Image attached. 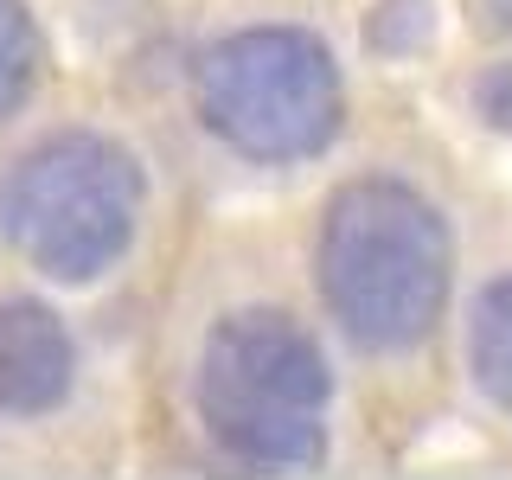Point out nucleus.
<instances>
[{
	"mask_svg": "<svg viewBox=\"0 0 512 480\" xmlns=\"http://www.w3.org/2000/svg\"><path fill=\"white\" fill-rule=\"evenodd\" d=\"M320 295L365 352H410L448 301V224L397 180H352L320 218Z\"/></svg>",
	"mask_w": 512,
	"mask_h": 480,
	"instance_id": "1",
	"label": "nucleus"
},
{
	"mask_svg": "<svg viewBox=\"0 0 512 480\" xmlns=\"http://www.w3.org/2000/svg\"><path fill=\"white\" fill-rule=\"evenodd\" d=\"M327 359L276 308L224 314L199 359V416L244 468L301 474L327 455Z\"/></svg>",
	"mask_w": 512,
	"mask_h": 480,
	"instance_id": "2",
	"label": "nucleus"
},
{
	"mask_svg": "<svg viewBox=\"0 0 512 480\" xmlns=\"http://www.w3.org/2000/svg\"><path fill=\"white\" fill-rule=\"evenodd\" d=\"M141 218V173L103 135H52L0 180V231L52 282H96Z\"/></svg>",
	"mask_w": 512,
	"mask_h": 480,
	"instance_id": "3",
	"label": "nucleus"
},
{
	"mask_svg": "<svg viewBox=\"0 0 512 480\" xmlns=\"http://www.w3.org/2000/svg\"><path fill=\"white\" fill-rule=\"evenodd\" d=\"M340 71L314 32L256 26L205 52L199 116L250 160H308L340 135Z\"/></svg>",
	"mask_w": 512,
	"mask_h": 480,
	"instance_id": "4",
	"label": "nucleus"
},
{
	"mask_svg": "<svg viewBox=\"0 0 512 480\" xmlns=\"http://www.w3.org/2000/svg\"><path fill=\"white\" fill-rule=\"evenodd\" d=\"M71 391V333L39 301L0 308V410L45 416Z\"/></svg>",
	"mask_w": 512,
	"mask_h": 480,
	"instance_id": "5",
	"label": "nucleus"
},
{
	"mask_svg": "<svg viewBox=\"0 0 512 480\" xmlns=\"http://www.w3.org/2000/svg\"><path fill=\"white\" fill-rule=\"evenodd\" d=\"M468 359L480 391L512 416V282H493L474 301V327H468Z\"/></svg>",
	"mask_w": 512,
	"mask_h": 480,
	"instance_id": "6",
	"label": "nucleus"
},
{
	"mask_svg": "<svg viewBox=\"0 0 512 480\" xmlns=\"http://www.w3.org/2000/svg\"><path fill=\"white\" fill-rule=\"evenodd\" d=\"M32 77H39V39H32V20L20 0H0V116L32 96Z\"/></svg>",
	"mask_w": 512,
	"mask_h": 480,
	"instance_id": "7",
	"label": "nucleus"
},
{
	"mask_svg": "<svg viewBox=\"0 0 512 480\" xmlns=\"http://www.w3.org/2000/svg\"><path fill=\"white\" fill-rule=\"evenodd\" d=\"M429 32H436V7H429V0H378V7L365 13V45H372L378 58L423 52Z\"/></svg>",
	"mask_w": 512,
	"mask_h": 480,
	"instance_id": "8",
	"label": "nucleus"
},
{
	"mask_svg": "<svg viewBox=\"0 0 512 480\" xmlns=\"http://www.w3.org/2000/svg\"><path fill=\"white\" fill-rule=\"evenodd\" d=\"M468 96H474V116L487 128H512V64H487Z\"/></svg>",
	"mask_w": 512,
	"mask_h": 480,
	"instance_id": "9",
	"label": "nucleus"
}]
</instances>
